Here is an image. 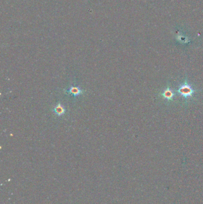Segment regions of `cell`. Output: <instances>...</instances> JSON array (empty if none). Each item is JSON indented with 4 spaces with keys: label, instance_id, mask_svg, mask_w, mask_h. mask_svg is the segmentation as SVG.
<instances>
[{
    "label": "cell",
    "instance_id": "obj_1",
    "mask_svg": "<svg viewBox=\"0 0 203 204\" xmlns=\"http://www.w3.org/2000/svg\"><path fill=\"white\" fill-rule=\"evenodd\" d=\"M195 91L196 90L192 88V85L188 82L187 78L184 82H183L177 90V93L185 99L192 98Z\"/></svg>",
    "mask_w": 203,
    "mask_h": 204
},
{
    "label": "cell",
    "instance_id": "obj_3",
    "mask_svg": "<svg viewBox=\"0 0 203 204\" xmlns=\"http://www.w3.org/2000/svg\"><path fill=\"white\" fill-rule=\"evenodd\" d=\"M53 111L57 115L62 116L65 113L66 111L64 108V107L60 103H59L53 109Z\"/></svg>",
    "mask_w": 203,
    "mask_h": 204
},
{
    "label": "cell",
    "instance_id": "obj_2",
    "mask_svg": "<svg viewBox=\"0 0 203 204\" xmlns=\"http://www.w3.org/2000/svg\"><path fill=\"white\" fill-rule=\"evenodd\" d=\"M160 95L163 97L164 99H166L168 101L173 100L174 96L175 95V93L170 88V87L168 85L167 88L164 90Z\"/></svg>",
    "mask_w": 203,
    "mask_h": 204
},
{
    "label": "cell",
    "instance_id": "obj_4",
    "mask_svg": "<svg viewBox=\"0 0 203 204\" xmlns=\"http://www.w3.org/2000/svg\"><path fill=\"white\" fill-rule=\"evenodd\" d=\"M67 93L73 94L75 97H76L82 94L83 91L80 88H79L78 87H71L70 90L69 91H67Z\"/></svg>",
    "mask_w": 203,
    "mask_h": 204
}]
</instances>
